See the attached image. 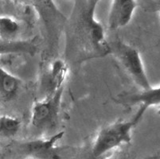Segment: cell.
<instances>
[{
    "label": "cell",
    "instance_id": "cell-1",
    "mask_svg": "<svg viewBox=\"0 0 160 159\" xmlns=\"http://www.w3.org/2000/svg\"><path fill=\"white\" fill-rule=\"evenodd\" d=\"M98 1H76L66 26L65 59L67 63L81 64L111 53L104 27L95 17Z\"/></svg>",
    "mask_w": 160,
    "mask_h": 159
},
{
    "label": "cell",
    "instance_id": "cell-2",
    "mask_svg": "<svg viewBox=\"0 0 160 159\" xmlns=\"http://www.w3.org/2000/svg\"><path fill=\"white\" fill-rule=\"evenodd\" d=\"M137 124L132 118L131 121L115 122L103 128L92 147V157L99 158L123 144L129 143L132 140V128Z\"/></svg>",
    "mask_w": 160,
    "mask_h": 159
},
{
    "label": "cell",
    "instance_id": "cell-3",
    "mask_svg": "<svg viewBox=\"0 0 160 159\" xmlns=\"http://www.w3.org/2000/svg\"><path fill=\"white\" fill-rule=\"evenodd\" d=\"M111 49L113 55L128 73L134 83L137 84L142 91L151 89L152 87L145 72L139 51L120 41L112 43Z\"/></svg>",
    "mask_w": 160,
    "mask_h": 159
},
{
    "label": "cell",
    "instance_id": "cell-4",
    "mask_svg": "<svg viewBox=\"0 0 160 159\" xmlns=\"http://www.w3.org/2000/svg\"><path fill=\"white\" fill-rule=\"evenodd\" d=\"M63 89L62 87L34 103L31 112V125L34 129L45 133L55 129L59 119Z\"/></svg>",
    "mask_w": 160,
    "mask_h": 159
},
{
    "label": "cell",
    "instance_id": "cell-5",
    "mask_svg": "<svg viewBox=\"0 0 160 159\" xmlns=\"http://www.w3.org/2000/svg\"><path fill=\"white\" fill-rule=\"evenodd\" d=\"M64 131L54 134L48 138H36L17 145L20 153L34 159H61L57 142L64 136Z\"/></svg>",
    "mask_w": 160,
    "mask_h": 159
},
{
    "label": "cell",
    "instance_id": "cell-6",
    "mask_svg": "<svg viewBox=\"0 0 160 159\" xmlns=\"http://www.w3.org/2000/svg\"><path fill=\"white\" fill-rule=\"evenodd\" d=\"M137 2L134 0H114L109 11L108 28L112 30L127 26L132 20Z\"/></svg>",
    "mask_w": 160,
    "mask_h": 159
},
{
    "label": "cell",
    "instance_id": "cell-7",
    "mask_svg": "<svg viewBox=\"0 0 160 159\" xmlns=\"http://www.w3.org/2000/svg\"><path fill=\"white\" fill-rule=\"evenodd\" d=\"M125 102L131 106L140 104L136 116L133 119L139 123L146 111L152 106H160V87H151L146 91H141L139 93L133 94L126 97Z\"/></svg>",
    "mask_w": 160,
    "mask_h": 159
},
{
    "label": "cell",
    "instance_id": "cell-8",
    "mask_svg": "<svg viewBox=\"0 0 160 159\" xmlns=\"http://www.w3.org/2000/svg\"><path fill=\"white\" fill-rule=\"evenodd\" d=\"M68 72L69 65L66 61L58 59L53 61L46 80L49 94L64 87L63 84L68 75Z\"/></svg>",
    "mask_w": 160,
    "mask_h": 159
},
{
    "label": "cell",
    "instance_id": "cell-9",
    "mask_svg": "<svg viewBox=\"0 0 160 159\" xmlns=\"http://www.w3.org/2000/svg\"><path fill=\"white\" fill-rule=\"evenodd\" d=\"M21 81L11 72L1 67L0 68V94L4 102L11 101L18 94Z\"/></svg>",
    "mask_w": 160,
    "mask_h": 159
},
{
    "label": "cell",
    "instance_id": "cell-10",
    "mask_svg": "<svg viewBox=\"0 0 160 159\" xmlns=\"http://www.w3.org/2000/svg\"><path fill=\"white\" fill-rule=\"evenodd\" d=\"M1 55L6 54H21L28 53L34 55L37 51V48L31 42L26 41H1L0 46Z\"/></svg>",
    "mask_w": 160,
    "mask_h": 159
},
{
    "label": "cell",
    "instance_id": "cell-11",
    "mask_svg": "<svg viewBox=\"0 0 160 159\" xmlns=\"http://www.w3.org/2000/svg\"><path fill=\"white\" fill-rule=\"evenodd\" d=\"M21 127V121L18 118L10 116L0 117V133L2 138H11L17 135Z\"/></svg>",
    "mask_w": 160,
    "mask_h": 159
},
{
    "label": "cell",
    "instance_id": "cell-12",
    "mask_svg": "<svg viewBox=\"0 0 160 159\" xmlns=\"http://www.w3.org/2000/svg\"><path fill=\"white\" fill-rule=\"evenodd\" d=\"M20 30L18 22L10 17L2 16L0 17V34L3 41L13 40Z\"/></svg>",
    "mask_w": 160,
    "mask_h": 159
},
{
    "label": "cell",
    "instance_id": "cell-13",
    "mask_svg": "<svg viewBox=\"0 0 160 159\" xmlns=\"http://www.w3.org/2000/svg\"><path fill=\"white\" fill-rule=\"evenodd\" d=\"M158 114H160V109H159V110H158Z\"/></svg>",
    "mask_w": 160,
    "mask_h": 159
},
{
    "label": "cell",
    "instance_id": "cell-14",
    "mask_svg": "<svg viewBox=\"0 0 160 159\" xmlns=\"http://www.w3.org/2000/svg\"><path fill=\"white\" fill-rule=\"evenodd\" d=\"M159 12H160V9H159Z\"/></svg>",
    "mask_w": 160,
    "mask_h": 159
}]
</instances>
